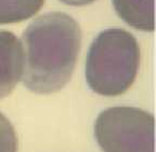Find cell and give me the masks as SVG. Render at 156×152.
Returning a JSON list of instances; mask_svg holds the SVG:
<instances>
[{"label": "cell", "instance_id": "cell-1", "mask_svg": "<svg viewBox=\"0 0 156 152\" xmlns=\"http://www.w3.org/2000/svg\"><path fill=\"white\" fill-rule=\"evenodd\" d=\"M22 81L33 93L51 94L72 78L81 46L78 23L64 12H49L34 19L23 32Z\"/></svg>", "mask_w": 156, "mask_h": 152}, {"label": "cell", "instance_id": "cell-2", "mask_svg": "<svg viewBox=\"0 0 156 152\" xmlns=\"http://www.w3.org/2000/svg\"><path fill=\"white\" fill-rule=\"evenodd\" d=\"M140 46L125 29H105L91 43L86 58V81L92 92L119 96L133 84L139 71Z\"/></svg>", "mask_w": 156, "mask_h": 152}, {"label": "cell", "instance_id": "cell-3", "mask_svg": "<svg viewBox=\"0 0 156 152\" xmlns=\"http://www.w3.org/2000/svg\"><path fill=\"white\" fill-rule=\"evenodd\" d=\"M94 136L103 152H154V116L136 107H112L98 116Z\"/></svg>", "mask_w": 156, "mask_h": 152}, {"label": "cell", "instance_id": "cell-4", "mask_svg": "<svg viewBox=\"0 0 156 152\" xmlns=\"http://www.w3.org/2000/svg\"><path fill=\"white\" fill-rule=\"evenodd\" d=\"M24 52L13 32L0 30V99L9 96L22 80Z\"/></svg>", "mask_w": 156, "mask_h": 152}, {"label": "cell", "instance_id": "cell-5", "mask_svg": "<svg viewBox=\"0 0 156 152\" xmlns=\"http://www.w3.org/2000/svg\"><path fill=\"white\" fill-rule=\"evenodd\" d=\"M117 15L141 32H154V0H112Z\"/></svg>", "mask_w": 156, "mask_h": 152}, {"label": "cell", "instance_id": "cell-6", "mask_svg": "<svg viewBox=\"0 0 156 152\" xmlns=\"http://www.w3.org/2000/svg\"><path fill=\"white\" fill-rule=\"evenodd\" d=\"M44 0H0V25L13 24L33 17Z\"/></svg>", "mask_w": 156, "mask_h": 152}, {"label": "cell", "instance_id": "cell-7", "mask_svg": "<svg viewBox=\"0 0 156 152\" xmlns=\"http://www.w3.org/2000/svg\"><path fill=\"white\" fill-rule=\"evenodd\" d=\"M19 140L9 119L0 112V152H17Z\"/></svg>", "mask_w": 156, "mask_h": 152}, {"label": "cell", "instance_id": "cell-8", "mask_svg": "<svg viewBox=\"0 0 156 152\" xmlns=\"http://www.w3.org/2000/svg\"><path fill=\"white\" fill-rule=\"evenodd\" d=\"M61 2L68 5H75V7H81V5H87L92 3L95 0H60Z\"/></svg>", "mask_w": 156, "mask_h": 152}]
</instances>
